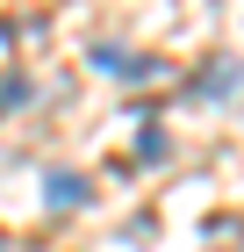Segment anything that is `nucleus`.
<instances>
[{
    "label": "nucleus",
    "mask_w": 244,
    "mask_h": 252,
    "mask_svg": "<svg viewBox=\"0 0 244 252\" xmlns=\"http://www.w3.org/2000/svg\"><path fill=\"white\" fill-rule=\"evenodd\" d=\"M0 252H7V231H0Z\"/></svg>",
    "instance_id": "3"
},
{
    "label": "nucleus",
    "mask_w": 244,
    "mask_h": 252,
    "mask_svg": "<svg viewBox=\"0 0 244 252\" xmlns=\"http://www.w3.org/2000/svg\"><path fill=\"white\" fill-rule=\"evenodd\" d=\"M22 94H29V87H22V79H0V108H15Z\"/></svg>",
    "instance_id": "2"
},
{
    "label": "nucleus",
    "mask_w": 244,
    "mask_h": 252,
    "mask_svg": "<svg viewBox=\"0 0 244 252\" xmlns=\"http://www.w3.org/2000/svg\"><path fill=\"white\" fill-rule=\"evenodd\" d=\"M43 194H51V209H79V202H86V180H72V173H51V180H43Z\"/></svg>",
    "instance_id": "1"
}]
</instances>
